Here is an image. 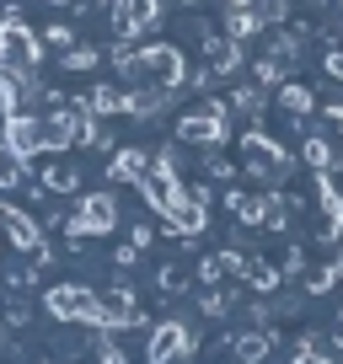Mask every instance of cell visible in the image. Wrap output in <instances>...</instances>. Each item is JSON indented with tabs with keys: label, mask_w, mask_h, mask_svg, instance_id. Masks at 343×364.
<instances>
[{
	"label": "cell",
	"mask_w": 343,
	"mask_h": 364,
	"mask_svg": "<svg viewBox=\"0 0 343 364\" xmlns=\"http://www.w3.org/2000/svg\"><path fill=\"white\" fill-rule=\"evenodd\" d=\"M0 364H343V0H0Z\"/></svg>",
	"instance_id": "6da1fadb"
}]
</instances>
